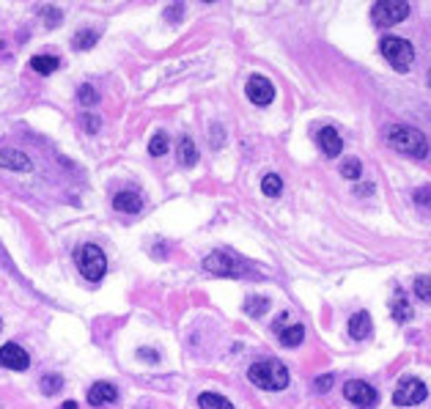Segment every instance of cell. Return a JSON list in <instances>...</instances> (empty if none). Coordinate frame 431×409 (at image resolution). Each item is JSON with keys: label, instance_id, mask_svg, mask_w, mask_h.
<instances>
[{"label": "cell", "instance_id": "1", "mask_svg": "<svg viewBox=\"0 0 431 409\" xmlns=\"http://www.w3.org/2000/svg\"><path fill=\"white\" fill-rule=\"evenodd\" d=\"M388 143L395 148V151H401V154H409V157H426L429 154V140L423 137L421 130H415V127H407V124H393L388 127Z\"/></svg>", "mask_w": 431, "mask_h": 409}, {"label": "cell", "instance_id": "2", "mask_svg": "<svg viewBox=\"0 0 431 409\" xmlns=\"http://www.w3.org/2000/svg\"><path fill=\"white\" fill-rule=\"evenodd\" d=\"M250 382L261 387V390H283L289 387V368L280 363V360H261L253 363L248 371Z\"/></svg>", "mask_w": 431, "mask_h": 409}, {"label": "cell", "instance_id": "3", "mask_svg": "<svg viewBox=\"0 0 431 409\" xmlns=\"http://www.w3.org/2000/svg\"><path fill=\"white\" fill-rule=\"evenodd\" d=\"M77 270L86 277L88 283H99L105 272H107V258L102 253V247L96 245H83L77 250Z\"/></svg>", "mask_w": 431, "mask_h": 409}, {"label": "cell", "instance_id": "4", "mask_svg": "<svg viewBox=\"0 0 431 409\" xmlns=\"http://www.w3.org/2000/svg\"><path fill=\"white\" fill-rule=\"evenodd\" d=\"M204 270L209 275H220V277H242L248 272V264L228 250H215L204 258Z\"/></svg>", "mask_w": 431, "mask_h": 409}, {"label": "cell", "instance_id": "5", "mask_svg": "<svg viewBox=\"0 0 431 409\" xmlns=\"http://www.w3.org/2000/svg\"><path fill=\"white\" fill-rule=\"evenodd\" d=\"M379 49H382L385 61H388L393 69H398V72H407V69L412 66V61H415V49H412V45H409L407 39H398V36H385V39L379 42Z\"/></svg>", "mask_w": 431, "mask_h": 409}, {"label": "cell", "instance_id": "6", "mask_svg": "<svg viewBox=\"0 0 431 409\" xmlns=\"http://www.w3.org/2000/svg\"><path fill=\"white\" fill-rule=\"evenodd\" d=\"M409 17V6L404 0H382L371 8V20L379 25V28H390V25H398Z\"/></svg>", "mask_w": 431, "mask_h": 409}, {"label": "cell", "instance_id": "7", "mask_svg": "<svg viewBox=\"0 0 431 409\" xmlns=\"http://www.w3.org/2000/svg\"><path fill=\"white\" fill-rule=\"evenodd\" d=\"M426 396H429L426 385H423L421 379L409 376V379L398 382V387H395V393H393V401H395L398 407H415V404L426 401Z\"/></svg>", "mask_w": 431, "mask_h": 409}, {"label": "cell", "instance_id": "8", "mask_svg": "<svg viewBox=\"0 0 431 409\" xmlns=\"http://www.w3.org/2000/svg\"><path fill=\"white\" fill-rule=\"evenodd\" d=\"M344 396L354 404V407H374L377 401H379V396H377V390L368 385V382H363V379H349L344 385Z\"/></svg>", "mask_w": 431, "mask_h": 409}, {"label": "cell", "instance_id": "9", "mask_svg": "<svg viewBox=\"0 0 431 409\" xmlns=\"http://www.w3.org/2000/svg\"><path fill=\"white\" fill-rule=\"evenodd\" d=\"M248 99H250L253 105H259V107H266V105L275 99V86H272L266 77L253 75V77L248 80Z\"/></svg>", "mask_w": 431, "mask_h": 409}, {"label": "cell", "instance_id": "10", "mask_svg": "<svg viewBox=\"0 0 431 409\" xmlns=\"http://www.w3.org/2000/svg\"><path fill=\"white\" fill-rule=\"evenodd\" d=\"M0 365L11 368V371H28L31 357L20 344H6V346H0Z\"/></svg>", "mask_w": 431, "mask_h": 409}, {"label": "cell", "instance_id": "11", "mask_svg": "<svg viewBox=\"0 0 431 409\" xmlns=\"http://www.w3.org/2000/svg\"><path fill=\"white\" fill-rule=\"evenodd\" d=\"M116 401H119V390L110 382L91 385V390H88V404L91 407H107V404H116Z\"/></svg>", "mask_w": 431, "mask_h": 409}, {"label": "cell", "instance_id": "12", "mask_svg": "<svg viewBox=\"0 0 431 409\" xmlns=\"http://www.w3.org/2000/svg\"><path fill=\"white\" fill-rule=\"evenodd\" d=\"M316 140H319V146H322V151H324L327 157H338V154H341V148H344V140H341V135H338L333 127L319 130Z\"/></svg>", "mask_w": 431, "mask_h": 409}, {"label": "cell", "instance_id": "13", "mask_svg": "<svg viewBox=\"0 0 431 409\" xmlns=\"http://www.w3.org/2000/svg\"><path fill=\"white\" fill-rule=\"evenodd\" d=\"M113 206H116V212L137 215V212L143 209V198H140L137 192H132V190H124V192H119V195L113 198Z\"/></svg>", "mask_w": 431, "mask_h": 409}, {"label": "cell", "instance_id": "14", "mask_svg": "<svg viewBox=\"0 0 431 409\" xmlns=\"http://www.w3.org/2000/svg\"><path fill=\"white\" fill-rule=\"evenodd\" d=\"M0 168H8V171H31V160L22 151L0 148Z\"/></svg>", "mask_w": 431, "mask_h": 409}, {"label": "cell", "instance_id": "15", "mask_svg": "<svg viewBox=\"0 0 431 409\" xmlns=\"http://www.w3.org/2000/svg\"><path fill=\"white\" fill-rule=\"evenodd\" d=\"M371 316L365 314V311H360V314H354V316L349 318V335L354 338V341H365L368 335H371Z\"/></svg>", "mask_w": 431, "mask_h": 409}, {"label": "cell", "instance_id": "16", "mask_svg": "<svg viewBox=\"0 0 431 409\" xmlns=\"http://www.w3.org/2000/svg\"><path fill=\"white\" fill-rule=\"evenodd\" d=\"M198 162V146L192 143V137L184 135L179 140V165L181 168H192Z\"/></svg>", "mask_w": 431, "mask_h": 409}, {"label": "cell", "instance_id": "17", "mask_svg": "<svg viewBox=\"0 0 431 409\" xmlns=\"http://www.w3.org/2000/svg\"><path fill=\"white\" fill-rule=\"evenodd\" d=\"M58 66H61V61H58L55 55H33V58H31V69H33L36 75H52Z\"/></svg>", "mask_w": 431, "mask_h": 409}, {"label": "cell", "instance_id": "18", "mask_svg": "<svg viewBox=\"0 0 431 409\" xmlns=\"http://www.w3.org/2000/svg\"><path fill=\"white\" fill-rule=\"evenodd\" d=\"M278 335H280V344L292 349V346H300L302 341H305V327H302V324H292V327L280 330Z\"/></svg>", "mask_w": 431, "mask_h": 409}, {"label": "cell", "instance_id": "19", "mask_svg": "<svg viewBox=\"0 0 431 409\" xmlns=\"http://www.w3.org/2000/svg\"><path fill=\"white\" fill-rule=\"evenodd\" d=\"M390 314H393L395 321H409V318H412V305H409V300H407L404 294H395Z\"/></svg>", "mask_w": 431, "mask_h": 409}, {"label": "cell", "instance_id": "20", "mask_svg": "<svg viewBox=\"0 0 431 409\" xmlns=\"http://www.w3.org/2000/svg\"><path fill=\"white\" fill-rule=\"evenodd\" d=\"M198 407L201 409H234L231 407V401H228L225 396H220V393H204V396L198 399Z\"/></svg>", "mask_w": 431, "mask_h": 409}, {"label": "cell", "instance_id": "21", "mask_svg": "<svg viewBox=\"0 0 431 409\" xmlns=\"http://www.w3.org/2000/svg\"><path fill=\"white\" fill-rule=\"evenodd\" d=\"M96 39H99V33L91 31V28H86V31H77V33H75L72 47H75V49H91V47L96 45Z\"/></svg>", "mask_w": 431, "mask_h": 409}, {"label": "cell", "instance_id": "22", "mask_svg": "<svg viewBox=\"0 0 431 409\" xmlns=\"http://www.w3.org/2000/svg\"><path fill=\"white\" fill-rule=\"evenodd\" d=\"M261 190H264V195H266V198H278V195H280V190H283V182H280V176H278V173H266V176H264V182H261Z\"/></svg>", "mask_w": 431, "mask_h": 409}, {"label": "cell", "instance_id": "23", "mask_svg": "<svg viewBox=\"0 0 431 409\" xmlns=\"http://www.w3.org/2000/svg\"><path fill=\"white\" fill-rule=\"evenodd\" d=\"M149 154H151V157L168 154V135H165V132H157V135L149 140Z\"/></svg>", "mask_w": 431, "mask_h": 409}, {"label": "cell", "instance_id": "24", "mask_svg": "<svg viewBox=\"0 0 431 409\" xmlns=\"http://www.w3.org/2000/svg\"><path fill=\"white\" fill-rule=\"evenodd\" d=\"M39 387H42L44 396H55V393L63 387V376H58V373H47Z\"/></svg>", "mask_w": 431, "mask_h": 409}, {"label": "cell", "instance_id": "25", "mask_svg": "<svg viewBox=\"0 0 431 409\" xmlns=\"http://www.w3.org/2000/svg\"><path fill=\"white\" fill-rule=\"evenodd\" d=\"M266 308H269V300L266 297H248V302H245V311L250 316H261Z\"/></svg>", "mask_w": 431, "mask_h": 409}, {"label": "cell", "instance_id": "26", "mask_svg": "<svg viewBox=\"0 0 431 409\" xmlns=\"http://www.w3.org/2000/svg\"><path fill=\"white\" fill-rule=\"evenodd\" d=\"M415 294H418V300L431 302V275H423L415 280Z\"/></svg>", "mask_w": 431, "mask_h": 409}, {"label": "cell", "instance_id": "27", "mask_svg": "<svg viewBox=\"0 0 431 409\" xmlns=\"http://www.w3.org/2000/svg\"><path fill=\"white\" fill-rule=\"evenodd\" d=\"M77 99H80V105L83 107H93L96 102H99V93L93 86H80V91H77Z\"/></svg>", "mask_w": 431, "mask_h": 409}, {"label": "cell", "instance_id": "28", "mask_svg": "<svg viewBox=\"0 0 431 409\" xmlns=\"http://www.w3.org/2000/svg\"><path fill=\"white\" fill-rule=\"evenodd\" d=\"M360 173H363V165H360V160H346L344 165H341V176L346 179H360Z\"/></svg>", "mask_w": 431, "mask_h": 409}, {"label": "cell", "instance_id": "29", "mask_svg": "<svg viewBox=\"0 0 431 409\" xmlns=\"http://www.w3.org/2000/svg\"><path fill=\"white\" fill-rule=\"evenodd\" d=\"M181 14H184V6H181V3H173V6L165 8V20H168V22H179Z\"/></svg>", "mask_w": 431, "mask_h": 409}, {"label": "cell", "instance_id": "30", "mask_svg": "<svg viewBox=\"0 0 431 409\" xmlns=\"http://www.w3.org/2000/svg\"><path fill=\"white\" fill-rule=\"evenodd\" d=\"M415 201H418L421 206H431V187H421V190H415Z\"/></svg>", "mask_w": 431, "mask_h": 409}, {"label": "cell", "instance_id": "31", "mask_svg": "<svg viewBox=\"0 0 431 409\" xmlns=\"http://www.w3.org/2000/svg\"><path fill=\"white\" fill-rule=\"evenodd\" d=\"M80 121H83V127H86L91 135L99 130V118H96V116H91V113H83V118H80Z\"/></svg>", "mask_w": 431, "mask_h": 409}, {"label": "cell", "instance_id": "32", "mask_svg": "<svg viewBox=\"0 0 431 409\" xmlns=\"http://www.w3.org/2000/svg\"><path fill=\"white\" fill-rule=\"evenodd\" d=\"M42 14H44V20H47V25H50V28L61 22V11H58V8H44Z\"/></svg>", "mask_w": 431, "mask_h": 409}, {"label": "cell", "instance_id": "33", "mask_svg": "<svg viewBox=\"0 0 431 409\" xmlns=\"http://www.w3.org/2000/svg\"><path fill=\"white\" fill-rule=\"evenodd\" d=\"M330 387H333V373H327V376H322L316 382V390H330Z\"/></svg>", "mask_w": 431, "mask_h": 409}, {"label": "cell", "instance_id": "34", "mask_svg": "<svg viewBox=\"0 0 431 409\" xmlns=\"http://www.w3.org/2000/svg\"><path fill=\"white\" fill-rule=\"evenodd\" d=\"M140 357L143 360H157V355H151V349H140Z\"/></svg>", "mask_w": 431, "mask_h": 409}, {"label": "cell", "instance_id": "35", "mask_svg": "<svg viewBox=\"0 0 431 409\" xmlns=\"http://www.w3.org/2000/svg\"><path fill=\"white\" fill-rule=\"evenodd\" d=\"M58 409H77V404H75V401H63Z\"/></svg>", "mask_w": 431, "mask_h": 409}, {"label": "cell", "instance_id": "36", "mask_svg": "<svg viewBox=\"0 0 431 409\" xmlns=\"http://www.w3.org/2000/svg\"><path fill=\"white\" fill-rule=\"evenodd\" d=\"M429 88H431V75H429Z\"/></svg>", "mask_w": 431, "mask_h": 409}, {"label": "cell", "instance_id": "37", "mask_svg": "<svg viewBox=\"0 0 431 409\" xmlns=\"http://www.w3.org/2000/svg\"><path fill=\"white\" fill-rule=\"evenodd\" d=\"M0 327H3V321H0Z\"/></svg>", "mask_w": 431, "mask_h": 409}]
</instances>
